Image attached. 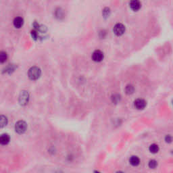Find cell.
<instances>
[{
    "instance_id": "cell-1",
    "label": "cell",
    "mask_w": 173,
    "mask_h": 173,
    "mask_svg": "<svg viewBox=\"0 0 173 173\" xmlns=\"http://www.w3.org/2000/svg\"><path fill=\"white\" fill-rule=\"evenodd\" d=\"M41 71L39 67L33 66L31 67L28 72V76L31 80H37L41 77Z\"/></svg>"
},
{
    "instance_id": "cell-2",
    "label": "cell",
    "mask_w": 173,
    "mask_h": 173,
    "mask_svg": "<svg viewBox=\"0 0 173 173\" xmlns=\"http://www.w3.org/2000/svg\"><path fill=\"white\" fill-rule=\"evenodd\" d=\"M27 129V124L24 120H19L15 124V131L18 134H23Z\"/></svg>"
},
{
    "instance_id": "cell-3",
    "label": "cell",
    "mask_w": 173,
    "mask_h": 173,
    "mask_svg": "<svg viewBox=\"0 0 173 173\" xmlns=\"http://www.w3.org/2000/svg\"><path fill=\"white\" fill-rule=\"evenodd\" d=\"M29 94L27 91H22L19 95L18 102L21 106H26L29 103Z\"/></svg>"
},
{
    "instance_id": "cell-4",
    "label": "cell",
    "mask_w": 173,
    "mask_h": 173,
    "mask_svg": "<svg viewBox=\"0 0 173 173\" xmlns=\"http://www.w3.org/2000/svg\"><path fill=\"white\" fill-rule=\"evenodd\" d=\"M125 26L122 23H117L114 25V28H113V31L114 33L117 36H121L125 32Z\"/></svg>"
},
{
    "instance_id": "cell-5",
    "label": "cell",
    "mask_w": 173,
    "mask_h": 173,
    "mask_svg": "<svg viewBox=\"0 0 173 173\" xmlns=\"http://www.w3.org/2000/svg\"><path fill=\"white\" fill-rule=\"evenodd\" d=\"M104 53L100 50H96L93 52L92 55V58L94 62H102V60L104 59Z\"/></svg>"
},
{
    "instance_id": "cell-6",
    "label": "cell",
    "mask_w": 173,
    "mask_h": 173,
    "mask_svg": "<svg viewBox=\"0 0 173 173\" xmlns=\"http://www.w3.org/2000/svg\"><path fill=\"white\" fill-rule=\"evenodd\" d=\"M147 102L143 99H137L134 102V106L137 110H144L146 107Z\"/></svg>"
},
{
    "instance_id": "cell-7",
    "label": "cell",
    "mask_w": 173,
    "mask_h": 173,
    "mask_svg": "<svg viewBox=\"0 0 173 173\" xmlns=\"http://www.w3.org/2000/svg\"><path fill=\"white\" fill-rule=\"evenodd\" d=\"M10 137L8 134L4 133L0 135V144L2 146H6L10 143Z\"/></svg>"
},
{
    "instance_id": "cell-8",
    "label": "cell",
    "mask_w": 173,
    "mask_h": 173,
    "mask_svg": "<svg viewBox=\"0 0 173 173\" xmlns=\"http://www.w3.org/2000/svg\"><path fill=\"white\" fill-rule=\"evenodd\" d=\"M129 6L131 8V10L133 11H137L141 8V3L139 1L137 0H133L129 3Z\"/></svg>"
},
{
    "instance_id": "cell-9",
    "label": "cell",
    "mask_w": 173,
    "mask_h": 173,
    "mask_svg": "<svg viewBox=\"0 0 173 173\" xmlns=\"http://www.w3.org/2000/svg\"><path fill=\"white\" fill-rule=\"evenodd\" d=\"M13 23H14V26L15 27L17 28V29H20L23 26L24 20L21 17H16L14 18Z\"/></svg>"
},
{
    "instance_id": "cell-10",
    "label": "cell",
    "mask_w": 173,
    "mask_h": 173,
    "mask_svg": "<svg viewBox=\"0 0 173 173\" xmlns=\"http://www.w3.org/2000/svg\"><path fill=\"white\" fill-rule=\"evenodd\" d=\"M129 163L131 164L133 166H139V164H140V159L136 156H133L130 158Z\"/></svg>"
},
{
    "instance_id": "cell-11",
    "label": "cell",
    "mask_w": 173,
    "mask_h": 173,
    "mask_svg": "<svg viewBox=\"0 0 173 173\" xmlns=\"http://www.w3.org/2000/svg\"><path fill=\"white\" fill-rule=\"evenodd\" d=\"M8 120L7 118L4 115H0V128L5 127L7 124Z\"/></svg>"
},
{
    "instance_id": "cell-12",
    "label": "cell",
    "mask_w": 173,
    "mask_h": 173,
    "mask_svg": "<svg viewBox=\"0 0 173 173\" xmlns=\"http://www.w3.org/2000/svg\"><path fill=\"white\" fill-rule=\"evenodd\" d=\"M149 150H150V152H151L152 154H157L158 152H159L160 148H159V146H158L157 144H153L150 145V148H149Z\"/></svg>"
},
{
    "instance_id": "cell-13",
    "label": "cell",
    "mask_w": 173,
    "mask_h": 173,
    "mask_svg": "<svg viewBox=\"0 0 173 173\" xmlns=\"http://www.w3.org/2000/svg\"><path fill=\"white\" fill-rule=\"evenodd\" d=\"M134 91H135V88H134V87L132 85H127L125 87V92L126 94H133L134 93Z\"/></svg>"
},
{
    "instance_id": "cell-14",
    "label": "cell",
    "mask_w": 173,
    "mask_h": 173,
    "mask_svg": "<svg viewBox=\"0 0 173 173\" xmlns=\"http://www.w3.org/2000/svg\"><path fill=\"white\" fill-rule=\"evenodd\" d=\"M7 55L5 51H0V63H4L7 60Z\"/></svg>"
},
{
    "instance_id": "cell-15",
    "label": "cell",
    "mask_w": 173,
    "mask_h": 173,
    "mask_svg": "<svg viewBox=\"0 0 173 173\" xmlns=\"http://www.w3.org/2000/svg\"><path fill=\"white\" fill-rule=\"evenodd\" d=\"M149 168L151 169H155L158 166V162L155 160H151L148 163Z\"/></svg>"
},
{
    "instance_id": "cell-16",
    "label": "cell",
    "mask_w": 173,
    "mask_h": 173,
    "mask_svg": "<svg viewBox=\"0 0 173 173\" xmlns=\"http://www.w3.org/2000/svg\"><path fill=\"white\" fill-rule=\"evenodd\" d=\"M110 12V9L109 7H105L103 10V16L104 17H109Z\"/></svg>"
},
{
    "instance_id": "cell-17",
    "label": "cell",
    "mask_w": 173,
    "mask_h": 173,
    "mask_svg": "<svg viewBox=\"0 0 173 173\" xmlns=\"http://www.w3.org/2000/svg\"><path fill=\"white\" fill-rule=\"evenodd\" d=\"M112 99L113 102H114V103L116 104V103H118V102H120V96H119V95H114V96H112Z\"/></svg>"
},
{
    "instance_id": "cell-18",
    "label": "cell",
    "mask_w": 173,
    "mask_h": 173,
    "mask_svg": "<svg viewBox=\"0 0 173 173\" xmlns=\"http://www.w3.org/2000/svg\"><path fill=\"white\" fill-rule=\"evenodd\" d=\"M55 15H56V17L59 18L63 17V10H61L60 8H58L55 12Z\"/></svg>"
},
{
    "instance_id": "cell-19",
    "label": "cell",
    "mask_w": 173,
    "mask_h": 173,
    "mask_svg": "<svg viewBox=\"0 0 173 173\" xmlns=\"http://www.w3.org/2000/svg\"><path fill=\"white\" fill-rule=\"evenodd\" d=\"M172 136L170 135H167L166 137H165V141H166V143H168V144H170V143L172 142Z\"/></svg>"
},
{
    "instance_id": "cell-20",
    "label": "cell",
    "mask_w": 173,
    "mask_h": 173,
    "mask_svg": "<svg viewBox=\"0 0 173 173\" xmlns=\"http://www.w3.org/2000/svg\"><path fill=\"white\" fill-rule=\"evenodd\" d=\"M94 173H102V172H99V171H98V170H95L94 172Z\"/></svg>"
},
{
    "instance_id": "cell-21",
    "label": "cell",
    "mask_w": 173,
    "mask_h": 173,
    "mask_svg": "<svg viewBox=\"0 0 173 173\" xmlns=\"http://www.w3.org/2000/svg\"><path fill=\"white\" fill-rule=\"evenodd\" d=\"M116 173H124V172H122V171H118V172H116Z\"/></svg>"
}]
</instances>
